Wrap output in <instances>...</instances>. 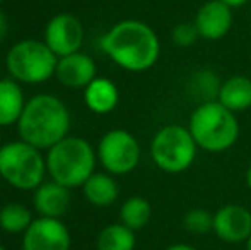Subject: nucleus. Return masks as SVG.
Segmentation results:
<instances>
[{
    "label": "nucleus",
    "instance_id": "1",
    "mask_svg": "<svg viewBox=\"0 0 251 250\" xmlns=\"http://www.w3.org/2000/svg\"><path fill=\"white\" fill-rule=\"evenodd\" d=\"M101 48L116 65L130 72H146L157 63L161 43L149 24L120 21L101 38Z\"/></svg>",
    "mask_w": 251,
    "mask_h": 250
},
{
    "label": "nucleus",
    "instance_id": "2",
    "mask_svg": "<svg viewBox=\"0 0 251 250\" xmlns=\"http://www.w3.org/2000/svg\"><path fill=\"white\" fill-rule=\"evenodd\" d=\"M70 115L62 100L53 94H38L26 101L17 122V130L24 142L38 149H51L67 137Z\"/></svg>",
    "mask_w": 251,
    "mask_h": 250
},
{
    "label": "nucleus",
    "instance_id": "3",
    "mask_svg": "<svg viewBox=\"0 0 251 250\" xmlns=\"http://www.w3.org/2000/svg\"><path fill=\"white\" fill-rule=\"evenodd\" d=\"M188 130L200 149L207 153H224L238 140L239 122L234 111L215 100L200 103L193 110Z\"/></svg>",
    "mask_w": 251,
    "mask_h": 250
},
{
    "label": "nucleus",
    "instance_id": "4",
    "mask_svg": "<svg viewBox=\"0 0 251 250\" xmlns=\"http://www.w3.org/2000/svg\"><path fill=\"white\" fill-rule=\"evenodd\" d=\"M96 153L82 137H65L48 149L47 170L51 180L67 189L82 187L94 173Z\"/></svg>",
    "mask_w": 251,
    "mask_h": 250
},
{
    "label": "nucleus",
    "instance_id": "5",
    "mask_svg": "<svg viewBox=\"0 0 251 250\" xmlns=\"http://www.w3.org/2000/svg\"><path fill=\"white\" fill-rule=\"evenodd\" d=\"M47 160L40 149L21 140L0 147V178L21 190H36L43 184Z\"/></svg>",
    "mask_w": 251,
    "mask_h": 250
},
{
    "label": "nucleus",
    "instance_id": "6",
    "mask_svg": "<svg viewBox=\"0 0 251 250\" xmlns=\"http://www.w3.org/2000/svg\"><path fill=\"white\" fill-rule=\"evenodd\" d=\"M195 139L188 127L166 125L155 132L151 142V156L155 167L166 173H183L193 165L197 158Z\"/></svg>",
    "mask_w": 251,
    "mask_h": 250
},
{
    "label": "nucleus",
    "instance_id": "7",
    "mask_svg": "<svg viewBox=\"0 0 251 250\" xmlns=\"http://www.w3.org/2000/svg\"><path fill=\"white\" fill-rule=\"evenodd\" d=\"M58 57L45 41L23 40L9 50L5 58L7 70L14 81L24 84H40L55 76Z\"/></svg>",
    "mask_w": 251,
    "mask_h": 250
},
{
    "label": "nucleus",
    "instance_id": "8",
    "mask_svg": "<svg viewBox=\"0 0 251 250\" xmlns=\"http://www.w3.org/2000/svg\"><path fill=\"white\" fill-rule=\"evenodd\" d=\"M98 158L108 173L126 175L139 167L140 144L126 130H109L101 137Z\"/></svg>",
    "mask_w": 251,
    "mask_h": 250
},
{
    "label": "nucleus",
    "instance_id": "9",
    "mask_svg": "<svg viewBox=\"0 0 251 250\" xmlns=\"http://www.w3.org/2000/svg\"><path fill=\"white\" fill-rule=\"evenodd\" d=\"M84 41L82 23L72 14H56L45 29V43L58 58L79 52Z\"/></svg>",
    "mask_w": 251,
    "mask_h": 250
},
{
    "label": "nucleus",
    "instance_id": "10",
    "mask_svg": "<svg viewBox=\"0 0 251 250\" xmlns=\"http://www.w3.org/2000/svg\"><path fill=\"white\" fill-rule=\"evenodd\" d=\"M69 228L56 218L40 216L24 231L23 250H69Z\"/></svg>",
    "mask_w": 251,
    "mask_h": 250
},
{
    "label": "nucleus",
    "instance_id": "11",
    "mask_svg": "<svg viewBox=\"0 0 251 250\" xmlns=\"http://www.w3.org/2000/svg\"><path fill=\"white\" fill-rule=\"evenodd\" d=\"M214 233L227 244H241L251 235V213L239 204H226L214 214Z\"/></svg>",
    "mask_w": 251,
    "mask_h": 250
},
{
    "label": "nucleus",
    "instance_id": "12",
    "mask_svg": "<svg viewBox=\"0 0 251 250\" xmlns=\"http://www.w3.org/2000/svg\"><path fill=\"white\" fill-rule=\"evenodd\" d=\"M193 24H195L200 38L208 41H217L231 31L232 9L219 0H208L197 10Z\"/></svg>",
    "mask_w": 251,
    "mask_h": 250
},
{
    "label": "nucleus",
    "instance_id": "13",
    "mask_svg": "<svg viewBox=\"0 0 251 250\" xmlns=\"http://www.w3.org/2000/svg\"><path fill=\"white\" fill-rule=\"evenodd\" d=\"M55 77L65 87L86 89L96 79V63L89 55L75 52L72 55L58 58Z\"/></svg>",
    "mask_w": 251,
    "mask_h": 250
},
{
    "label": "nucleus",
    "instance_id": "14",
    "mask_svg": "<svg viewBox=\"0 0 251 250\" xmlns=\"http://www.w3.org/2000/svg\"><path fill=\"white\" fill-rule=\"evenodd\" d=\"M33 202L40 216L60 220L70 206V192L58 182L51 180L48 184H41L34 190Z\"/></svg>",
    "mask_w": 251,
    "mask_h": 250
},
{
    "label": "nucleus",
    "instance_id": "15",
    "mask_svg": "<svg viewBox=\"0 0 251 250\" xmlns=\"http://www.w3.org/2000/svg\"><path fill=\"white\" fill-rule=\"evenodd\" d=\"M84 101L87 108L98 115H106L116 108L120 101L118 87L113 81L106 77H96L84 89Z\"/></svg>",
    "mask_w": 251,
    "mask_h": 250
},
{
    "label": "nucleus",
    "instance_id": "16",
    "mask_svg": "<svg viewBox=\"0 0 251 250\" xmlns=\"http://www.w3.org/2000/svg\"><path fill=\"white\" fill-rule=\"evenodd\" d=\"M217 101L234 113L246 111L251 108V79L246 76H232L226 79L219 91Z\"/></svg>",
    "mask_w": 251,
    "mask_h": 250
},
{
    "label": "nucleus",
    "instance_id": "17",
    "mask_svg": "<svg viewBox=\"0 0 251 250\" xmlns=\"http://www.w3.org/2000/svg\"><path fill=\"white\" fill-rule=\"evenodd\" d=\"M26 107L23 87L14 79L0 81V127L17 124Z\"/></svg>",
    "mask_w": 251,
    "mask_h": 250
},
{
    "label": "nucleus",
    "instance_id": "18",
    "mask_svg": "<svg viewBox=\"0 0 251 250\" xmlns=\"http://www.w3.org/2000/svg\"><path fill=\"white\" fill-rule=\"evenodd\" d=\"M84 195L93 206L108 207L118 199V184L108 173H93L82 185Z\"/></svg>",
    "mask_w": 251,
    "mask_h": 250
},
{
    "label": "nucleus",
    "instance_id": "19",
    "mask_svg": "<svg viewBox=\"0 0 251 250\" xmlns=\"http://www.w3.org/2000/svg\"><path fill=\"white\" fill-rule=\"evenodd\" d=\"M152 216V207L149 200L144 197H130L120 207V223L128 226L130 230L137 231L147 226Z\"/></svg>",
    "mask_w": 251,
    "mask_h": 250
},
{
    "label": "nucleus",
    "instance_id": "20",
    "mask_svg": "<svg viewBox=\"0 0 251 250\" xmlns=\"http://www.w3.org/2000/svg\"><path fill=\"white\" fill-rule=\"evenodd\" d=\"M135 244V231L123 223L109 224L98 237V250H133Z\"/></svg>",
    "mask_w": 251,
    "mask_h": 250
},
{
    "label": "nucleus",
    "instance_id": "21",
    "mask_svg": "<svg viewBox=\"0 0 251 250\" xmlns=\"http://www.w3.org/2000/svg\"><path fill=\"white\" fill-rule=\"evenodd\" d=\"M221 86L222 83L219 81V77L212 70L203 69L192 76L188 83V91L192 96H197V100H200L201 103H207V101L217 100Z\"/></svg>",
    "mask_w": 251,
    "mask_h": 250
},
{
    "label": "nucleus",
    "instance_id": "22",
    "mask_svg": "<svg viewBox=\"0 0 251 250\" xmlns=\"http://www.w3.org/2000/svg\"><path fill=\"white\" fill-rule=\"evenodd\" d=\"M33 221L29 209L23 204L10 202L0 209V228L7 233H24Z\"/></svg>",
    "mask_w": 251,
    "mask_h": 250
},
{
    "label": "nucleus",
    "instance_id": "23",
    "mask_svg": "<svg viewBox=\"0 0 251 250\" xmlns=\"http://www.w3.org/2000/svg\"><path fill=\"white\" fill-rule=\"evenodd\" d=\"M183 226L192 235H199V237L207 235L208 231H214V214H210L207 209L195 207L185 214Z\"/></svg>",
    "mask_w": 251,
    "mask_h": 250
},
{
    "label": "nucleus",
    "instance_id": "24",
    "mask_svg": "<svg viewBox=\"0 0 251 250\" xmlns=\"http://www.w3.org/2000/svg\"><path fill=\"white\" fill-rule=\"evenodd\" d=\"M171 38H173V43L179 48H188L192 45L197 43V40L200 38L199 31H197L195 24L193 23H179L173 28V33H171Z\"/></svg>",
    "mask_w": 251,
    "mask_h": 250
},
{
    "label": "nucleus",
    "instance_id": "25",
    "mask_svg": "<svg viewBox=\"0 0 251 250\" xmlns=\"http://www.w3.org/2000/svg\"><path fill=\"white\" fill-rule=\"evenodd\" d=\"M219 2L226 3V5L231 7V9H238V7L246 5V3H248L250 0H219Z\"/></svg>",
    "mask_w": 251,
    "mask_h": 250
},
{
    "label": "nucleus",
    "instance_id": "26",
    "mask_svg": "<svg viewBox=\"0 0 251 250\" xmlns=\"http://www.w3.org/2000/svg\"><path fill=\"white\" fill-rule=\"evenodd\" d=\"M5 34H7V19H5V16L0 12V41L5 38Z\"/></svg>",
    "mask_w": 251,
    "mask_h": 250
},
{
    "label": "nucleus",
    "instance_id": "27",
    "mask_svg": "<svg viewBox=\"0 0 251 250\" xmlns=\"http://www.w3.org/2000/svg\"><path fill=\"white\" fill-rule=\"evenodd\" d=\"M164 250H197V249H193L192 245H188V244H175V245L166 247Z\"/></svg>",
    "mask_w": 251,
    "mask_h": 250
},
{
    "label": "nucleus",
    "instance_id": "28",
    "mask_svg": "<svg viewBox=\"0 0 251 250\" xmlns=\"http://www.w3.org/2000/svg\"><path fill=\"white\" fill-rule=\"evenodd\" d=\"M246 185H248V189L251 190V165L248 167V171H246Z\"/></svg>",
    "mask_w": 251,
    "mask_h": 250
},
{
    "label": "nucleus",
    "instance_id": "29",
    "mask_svg": "<svg viewBox=\"0 0 251 250\" xmlns=\"http://www.w3.org/2000/svg\"><path fill=\"white\" fill-rule=\"evenodd\" d=\"M245 244H246V250H251V235H250V238L245 242Z\"/></svg>",
    "mask_w": 251,
    "mask_h": 250
},
{
    "label": "nucleus",
    "instance_id": "30",
    "mask_svg": "<svg viewBox=\"0 0 251 250\" xmlns=\"http://www.w3.org/2000/svg\"><path fill=\"white\" fill-rule=\"evenodd\" d=\"M0 250H5V249H3V247H2V245H0Z\"/></svg>",
    "mask_w": 251,
    "mask_h": 250
},
{
    "label": "nucleus",
    "instance_id": "31",
    "mask_svg": "<svg viewBox=\"0 0 251 250\" xmlns=\"http://www.w3.org/2000/svg\"><path fill=\"white\" fill-rule=\"evenodd\" d=\"M2 2H3V0H0V3H2Z\"/></svg>",
    "mask_w": 251,
    "mask_h": 250
}]
</instances>
